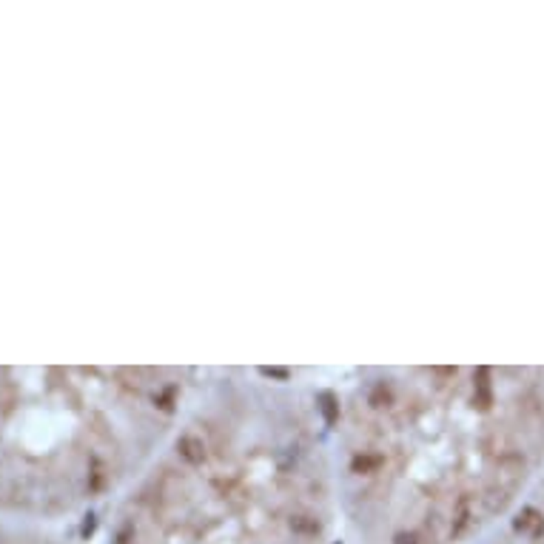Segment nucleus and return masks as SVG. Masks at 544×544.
I'll return each mask as SVG.
<instances>
[{
  "label": "nucleus",
  "mask_w": 544,
  "mask_h": 544,
  "mask_svg": "<svg viewBox=\"0 0 544 544\" xmlns=\"http://www.w3.org/2000/svg\"><path fill=\"white\" fill-rule=\"evenodd\" d=\"M493 367H356L325 379L337 504L394 521L385 544L459 541L528 473L521 433L541 399L504 402Z\"/></svg>",
  "instance_id": "1"
}]
</instances>
